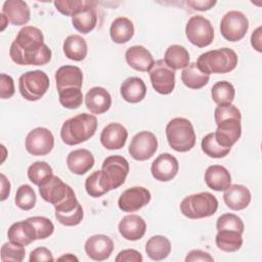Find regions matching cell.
Returning <instances> with one entry per match:
<instances>
[{"label": "cell", "instance_id": "f546056e", "mask_svg": "<svg viewBox=\"0 0 262 262\" xmlns=\"http://www.w3.org/2000/svg\"><path fill=\"white\" fill-rule=\"evenodd\" d=\"M27 230L33 241L45 239L49 237L54 231V225L50 219L44 216L29 217L24 220Z\"/></svg>", "mask_w": 262, "mask_h": 262}, {"label": "cell", "instance_id": "9c48e42d", "mask_svg": "<svg viewBox=\"0 0 262 262\" xmlns=\"http://www.w3.org/2000/svg\"><path fill=\"white\" fill-rule=\"evenodd\" d=\"M249 29L247 16L237 10L226 12L220 21V33L227 41L236 42L242 40Z\"/></svg>", "mask_w": 262, "mask_h": 262}, {"label": "cell", "instance_id": "9a60e30c", "mask_svg": "<svg viewBox=\"0 0 262 262\" xmlns=\"http://www.w3.org/2000/svg\"><path fill=\"white\" fill-rule=\"evenodd\" d=\"M150 199L151 195L147 188L142 186H133L127 188L121 193L118 200V206L122 211L132 213L146 206Z\"/></svg>", "mask_w": 262, "mask_h": 262}, {"label": "cell", "instance_id": "db71d44e", "mask_svg": "<svg viewBox=\"0 0 262 262\" xmlns=\"http://www.w3.org/2000/svg\"><path fill=\"white\" fill-rule=\"evenodd\" d=\"M251 44L258 52H262L261 46V27H258L251 36Z\"/></svg>", "mask_w": 262, "mask_h": 262}, {"label": "cell", "instance_id": "ac0fdd59", "mask_svg": "<svg viewBox=\"0 0 262 262\" xmlns=\"http://www.w3.org/2000/svg\"><path fill=\"white\" fill-rule=\"evenodd\" d=\"M97 9L96 3L93 1L84 0L82 7L72 16L73 27L82 34L90 33L97 25Z\"/></svg>", "mask_w": 262, "mask_h": 262}, {"label": "cell", "instance_id": "30bf717a", "mask_svg": "<svg viewBox=\"0 0 262 262\" xmlns=\"http://www.w3.org/2000/svg\"><path fill=\"white\" fill-rule=\"evenodd\" d=\"M148 73L151 86L158 93L163 95L172 93L175 87V71L170 69L164 59L157 60Z\"/></svg>", "mask_w": 262, "mask_h": 262}, {"label": "cell", "instance_id": "ffe728a7", "mask_svg": "<svg viewBox=\"0 0 262 262\" xmlns=\"http://www.w3.org/2000/svg\"><path fill=\"white\" fill-rule=\"evenodd\" d=\"M127 137L128 131L122 124L110 123L101 131L100 142L106 149H121L125 145Z\"/></svg>", "mask_w": 262, "mask_h": 262}, {"label": "cell", "instance_id": "7a4b0ae2", "mask_svg": "<svg viewBox=\"0 0 262 262\" xmlns=\"http://www.w3.org/2000/svg\"><path fill=\"white\" fill-rule=\"evenodd\" d=\"M97 129L95 116L82 113L68 119L61 126L60 137L68 145H77L90 139Z\"/></svg>", "mask_w": 262, "mask_h": 262}, {"label": "cell", "instance_id": "4dcf8cb0", "mask_svg": "<svg viewBox=\"0 0 262 262\" xmlns=\"http://www.w3.org/2000/svg\"><path fill=\"white\" fill-rule=\"evenodd\" d=\"M62 49L66 57L75 61L83 60L88 52L85 39L77 34L70 35L66 38V40L63 41Z\"/></svg>", "mask_w": 262, "mask_h": 262}, {"label": "cell", "instance_id": "4fadbf2b", "mask_svg": "<svg viewBox=\"0 0 262 262\" xmlns=\"http://www.w3.org/2000/svg\"><path fill=\"white\" fill-rule=\"evenodd\" d=\"M25 146L27 151L33 156H45L54 146L53 134L47 128L37 127L28 133Z\"/></svg>", "mask_w": 262, "mask_h": 262}, {"label": "cell", "instance_id": "5bb4252c", "mask_svg": "<svg viewBox=\"0 0 262 262\" xmlns=\"http://www.w3.org/2000/svg\"><path fill=\"white\" fill-rule=\"evenodd\" d=\"M242 118L231 117L224 119L218 123L214 136L218 144L225 148H231L242 135Z\"/></svg>", "mask_w": 262, "mask_h": 262}, {"label": "cell", "instance_id": "f907efd6", "mask_svg": "<svg viewBox=\"0 0 262 262\" xmlns=\"http://www.w3.org/2000/svg\"><path fill=\"white\" fill-rule=\"evenodd\" d=\"M195 261H203V262H213L214 258L207 252L195 249L191 250L185 257V262H195Z\"/></svg>", "mask_w": 262, "mask_h": 262}, {"label": "cell", "instance_id": "d6a6232c", "mask_svg": "<svg viewBox=\"0 0 262 262\" xmlns=\"http://www.w3.org/2000/svg\"><path fill=\"white\" fill-rule=\"evenodd\" d=\"M145 252L151 260H164L171 253V243L164 235H154L146 242Z\"/></svg>", "mask_w": 262, "mask_h": 262}, {"label": "cell", "instance_id": "4316f807", "mask_svg": "<svg viewBox=\"0 0 262 262\" xmlns=\"http://www.w3.org/2000/svg\"><path fill=\"white\" fill-rule=\"evenodd\" d=\"M94 165L92 152L86 148L72 150L67 157V166L69 170L77 175L87 173Z\"/></svg>", "mask_w": 262, "mask_h": 262}, {"label": "cell", "instance_id": "e575fe53", "mask_svg": "<svg viewBox=\"0 0 262 262\" xmlns=\"http://www.w3.org/2000/svg\"><path fill=\"white\" fill-rule=\"evenodd\" d=\"M210 75L202 72L195 62L189 63L182 70L181 81L190 89H201L209 82Z\"/></svg>", "mask_w": 262, "mask_h": 262}, {"label": "cell", "instance_id": "2e32d148", "mask_svg": "<svg viewBox=\"0 0 262 262\" xmlns=\"http://www.w3.org/2000/svg\"><path fill=\"white\" fill-rule=\"evenodd\" d=\"M179 163L177 159L169 152L158 156L150 166V172L156 180L167 182L172 180L178 173Z\"/></svg>", "mask_w": 262, "mask_h": 262}, {"label": "cell", "instance_id": "8fae6325", "mask_svg": "<svg viewBox=\"0 0 262 262\" xmlns=\"http://www.w3.org/2000/svg\"><path fill=\"white\" fill-rule=\"evenodd\" d=\"M158 149V139L152 132L140 131L131 139L128 151L136 161L150 159Z\"/></svg>", "mask_w": 262, "mask_h": 262}, {"label": "cell", "instance_id": "74e56055", "mask_svg": "<svg viewBox=\"0 0 262 262\" xmlns=\"http://www.w3.org/2000/svg\"><path fill=\"white\" fill-rule=\"evenodd\" d=\"M53 176V170L44 161H37L28 168V178L35 185H42Z\"/></svg>", "mask_w": 262, "mask_h": 262}, {"label": "cell", "instance_id": "8d00e7d4", "mask_svg": "<svg viewBox=\"0 0 262 262\" xmlns=\"http://www.w3.org/2000/svg\"><path fill=\"white\" fill-rule=\"evenodd\" d=\"M212 99L218 105L230 104L235 95L234 87L227 81H219L215 83L211 89Z\"/></svg>", "mask_w": 262, "mask_h": 262}, {"label": "cell", "instance_id": "52a82bcc", "mask_svg": "<svg viewBox=\"0 0 262 262\" xmlns=\"http://www.w3.org/2000/svg\"><path fill=\"white\" fill-rule=\"evenodd\" d=\"M101 173L108 191L116 189L125 182L129 173V163L122 156H110L102 163Z\"/></svg>", "mask_w": 262, "mask_h": 262}, {"label": "cell", "instance_id": "603a6c76", "mask_svg": "<svg viewBox=\"0 0 262 262\" xmlns=\"http://www.w3.org/2000/svg\"><path fill=\"white\" fill-rule=\"evenodd\" d=\"M57 92L70 88H82L83 73L76 66H62L55 73Z\"/></svg>", "mask_w": 262, "mask_h": 262}, {"label": "cell", "instance_id": "b9f144b4", "mask_svg": "<svg viewBox=\"0 0 262 262\" xmlns=\"http://www.w3.org/2000/svg\"><path fill=\"white\" fill-rule=\"evenodd\" d=\"M58 99L63 107L75 110L81 106L83 102V93L80 88L63 89L58 92Z\"/></svg>", "mask_w": 262, "mask_h": 262}, {"label": "cell", "instance_id": "f6af8a7d", "mask_svg": "<svg viewBox=\"0 0 262 262\" xmlns=\"http://www.w3.org/2000/svg\"><path fill=\"white\" fill-rule=\"evenodd\" d=\"M25 247L12 242L5 243L1 247V261L2 262H20L25 259Z\"/></svg>", "mask_w": 262, "mask_h": 262}, {"label": "cell", "instance_id": "ab89813d", "mask_svg": "<svg viewBox=\"0 0 262 262\" xmlns=\"http://www.w3.org/2000/svg\"><path fill=\"white\" fill-rule=\"evenodd\" d=\"M86 192L92 198H99L104 193L108 192L107 187L102 178V173L100 171H94L85 180Z\"/></svg>", "mask_w": 262, "mask_h": 262}, {"label": "cell", "instance_id": "836d02e7", "mask_svg": "<svg viewBox=\"0 0 262 262\" xmlns=\"http://www.w3.org/2000/svg\"><path fill=\"white\" fill-rule=\"evenodd\" d=\"M164 61L173 71L184 69L189 64V53L185 47L174 44L166 49Z\"/></svg>", "mask_w": 262, "mask_h": 262}, {"label": "cell", "instance_id": "83f0119b", "mask_svg": "<svg viewBox=\"0 0 262 262\" xmlns=\"http://www.w3.org/2000/svg\"><path fill=\"white\" fill-rule=\"evenodd\" d=\"M205 182L213 190L224 191L231 185V176L225 167L212 165L205 172Z\"/></svg>", "mask_w": 262, "mask_h": 262}, {"label": "cell", "instance_id": "44dd1931", "mask_svg": "<svg viewBox=\"0 0 262 262\" xmlns=\"http://www.w3.org/2000/svg\"><path fill=\"white\" fill-rule=\"evenodd\" d=\"M85 104L90 113L101 115L110 110L112 105V96L103 87H92L85 95Z\"/></svg>", "mask_w": 262, "mask_h": 262}, {"label": "cell", "instance_id": "1f68e13d", "mask_svg": "<svg viewBox=\"0 0 262 262\" xmlns=\"http://www.w3.org/2000/svg\"><path fill=\"white\" fill-rule=\"evenodd\" d=\"M110 35L112 40L117 44L127 43L134 35V25L129 18L119 16L113 20L110 28Z\"/></svg>", "mask_w": 262, "mask_h": 262}, {"label": "cell", "instance_id": "cb8c5ba5", "mask_svg": "<svg viewBox=\"0 0 262 262\" xmlns=\"http://www.w3.org/2000/svg\"><path fill=\"white\" fill-rule=\"evenodd\" d=\"M8 23L14 26L26 25L30 20L31 11L27 2L23 0H7L3 3L2 12Z\"/></svg>", "mask_w": 262, "mask_h": 262}, {"label": "cell", "instance_id": "e0dca14e", "mask_svg": "<svg viewBox=\"0 0 262 262\" xmlns=\"http://www.w3.org/2000/svg\"><path fill=\"white\" fill-rule=\"evenodd\" d=\"M54 209L56 220L64 226H76L80 224L84 216L83 208L78 202L76 194L62 204L55 206Z\"/></svg>", "mask_w": 262, "mask_h": 262}, {"label": "cell", "instance_id": "c3c4849f", "mask_svg": "<svg viewBox=\"0 0 262 262\" xmlns=\"http://www.w3.org/2000/svg\"><path fill=\"white\" fill-rule=\"evenodd\" d=\"M29 260L30 262H52L54 261V258L49 249L45 247H38L31 252Z\"/></svg>", "mask_w": 262, "mask_h": 262}, {"label": "cell", "instance_id": "f1b7e54d", "mask_svg": "<svg viewBox=\"0 0 262 262\" xmlns=\"http://www.w3.org/2000/svg\"><path fill=\"white\" fill-rule=\"evenodd\" d=\"M120 92L125 101L137 103L145 97L146 86L142 79L138 77H129L121 84Z\"/></svg>", "mask_w": 262, "mask_h": 262}, {"label": "cell", "instance_id": "277c9868", "mask_svg": "<svg viewBox=\"0 0 262 262\" xmlns=\"http://www.w3.org/2000/svg\"><path fill=\"white\" fill-rule=\"evenodd\" d=\"M166 137L170 147L186 152L195 144V132L191 122L185 118H174L166 126Z\"/></svg>", "mask_w": 262, "mask_h": 262}, {"label": "cell", "instance_id": "11a10c76", "mask_svg": "<svg viewBox=\"0 0 262 262\" xmlns=\"http://www.w3.org/2000/svg\"><path fill=\"white\" fill-rule=\"evenodd\" d=\"M58 260H66V261H78V258L77 257H75L73 254H66V255H63V256H61V257H59L58 258Z\"/></svg>", "mask_w": 262, "mask_h": 262}, {"label": "cell", "instance_id": "9f6ffc18", "mask_svg": "<svg viewBox=\"0 0 262 262\" xmlns=\"http://www.w3.org/2000/svg\"><path fill=\"white\" fill-rule=\"evenodd\" d=\"M0 16H1V25H2V27H1V31H3V30L5 29V27H6V25L8 24V20H7L6 16H5L3 13H1V14H0Z\"/></svg>", "mask_w": 262, "mask_h": 262}, {"label": "cell", "instance_id": "7dc6e473", "mask_svg": "<svg viewBox=\"0 0 262 262\" xmlns=\"http://www.w3.org/2000/svg\"><path fill=\"white\" fill-rule=\"evenodd\" d=\"M14 82L13 79L6 74L0 75V97L2 99H8L14 94Z\"/></svg>", "mask_w": 262, "mask_h": 262}, {"label": "cell", "instance_id": "f35d334b", "mask_svg": "<svg viewBox=\"0 0 262 262\" xmlns=\"http://www.w3.org/2000/svg\"><path fill=\"white\" fill-rule=\"evenodd\" d=\"M36 201L37 196L35 190L32 188L31 185L23 184L16 189L14 203L19 209L24 211H29L35 207Z\"/></svg>", "mask_w": 262, "mask_h": 262}, {"label": "cell", "instance_id": "d590c367", "mask_svg": "<svg viewBox=\"0 0 262 262\" xmlns=\"http://www.w3.org/2000/svg\"><path fill=\"white\" fill-rule=\"evenodd\" d=\"M215 243L219 250L232 253L239 250L243 246V236L241 232L234 230H219L216 234Z\"/></svg>", "mask_w": 262, "mask_h": 262}, {"label": "cell", "instance_id": "7bdbcfd3", "mask_svg": "<svg viewBox=\"0 0 262 262\" xmlns=\"http://www.w3.org/2000/svg\"><path fill=\"white\" fill-rule=\"evenodd\" d=\"M7 236L10 242L21 246H28L34 242L27 230L25 221H18L13 223L7 231Z\"/></svg>", "mask_w": 262, "mask_h": 262}, {"label": "cell", "instance_id": "7402d4cb", "mask_svg": "<svg viewBox=\"0 0 262 262\" xmlns=\"http://www.w3.org/2000/svg\"><path fill=\"white\" fill-rule=\"evenodd\" d=\"M120 234L127 241L140 239L146 230V223L142 217L136 214H129L123 217L119 225Z\"/></svg>", "mask_w": 262, "mask_h": 262}, {"label": "cell", "instance_id": "3957f363", "mask_svg": "<svg viewBox=\"0 0 262 262\" xmlns=\"http://www.w3.org/2000/svg\"><path fill=\"white\" fill-rule=\"evenodd\" d=\"M237 60L236 53L232 49L224 47L202 53L195 63L202 72L208 75L226 74L235 69Z\"/></svg>", "mask_w": 262, "mask_h": 262}, {"label": "cell", "instance_id": "f5cc1de1", "mask_svg": "<svg viewBox=\"0 0 262 262\" xmlns=\"http://www.w3.org/2000/svg\"><path fill=\"white\" fill-rule=\"evenodd\" d=\"M0 179H1V196H0V201L3 202L5 201L9 193H10V182L9 180L6 178V176L4 174H0Z\"/></svg>", "mask_w": 262, "mask_h": 262}, {"label": "cell", "instance_id": "ee69618b", "mask_svg": "<svg viewBox=\"0 0 262 262\" xmlns=\"http://www.w3.org/2000/svg\"><path fill=\"white\" fill-rule=\"evenodd\" d=\"M216 228L217 231L219 230H234L241 232L243 234L245 226L243 220L235 214L232 213H225L219 216L216 221Z\"/></svg>", "mask_w": 262, "mask_h": 262}, {"label": "cell", "instance_id": "5b68a950", "mask_svg": "<svg viewBox=\"0 0 262 262\" xmlns=\"http://www.w3.org/2000/svg\"><path fill=\"white\" fill-rule=\"evenodd\" d=\"M218 201L210 192L203 191L185 196L180 203L181 213L189 219L207 218L216 213Z\"/></svg>", "mask_w": 262, "mask_h": 262}, {"label": "cell", "instance_id": "bcb514c9", "mask_svg": "<svg viewBox=\"0 0 262 262\" xmlns=\"http://www.w3.org/2000/svg\"><path fill=\"white\" fill-rule=\"evenodd\" d=\"M57 11L67 16H73L84 4V0H56L53 2Z\"/></svg>", "mask_w": 262, "mask_h": 262}, {"label": "cell", "instance_id": "d6986e66", "mask_svg": "<svg viewBox=\"0 0 262 262\" xmlns=\"http://www.w3.org/2000/svg\"><path fill=\"white\" fill-rule=\"evenodd\" d=\"M87 256L94 261L106 260L114 251V243L104 234H95L87 238L84 245Z\"/></svg>", "mask_w": 262, "mask_h": 262}, {"label": "cell", "instance_id": "681fc988", "mask_svg": "<svg viewBox=\"0 0 262 262\" xmlns=\"http://www.w3.org/2000/svg\"><path fill=\"white\" fill-rule=\"evenodd\" d=\"M115 260L117 262H141L143 258L138 251L134 249H126L121 251Z\"/></svg>", "mask_w": 262, "mask_h": 262}, {"label": "cell", "instance_id": "7c38bea8", "mask_svg": "<svg viewBox=\"0 0 262 262\" xmlns=\"http://www.w3.org/2000/svg\"><path fill=\"white\" fill-rule=\"evenodd\" d=\"M39 192L45 202L50 203L54 207L75 195L73 188L66 184L59 177L54 175L47 182L39 186Z\"/></svg>", "mask_w": 262, "mask_h": 262}, {"label": "cell", "instance_id": "6da1fadb", "mask_svg": "<svg viewBox=\"0 0 262 262\" xmlns=\"http://www.w3.org/2000/svg\"><path fill=\"white\" fill-rule=\"evenodd\" d=\"M51 55L42 31L33 26L21 28L9 49L11 60L19 66H44L50 61Z\"/></svg>", "mask_w": 262, "mask_h": 262}, {"label": "cell", "instance_id": "d4e9b609", "mask_svg": "<svg viewBox=\"0 0 262 262\" xmlns=\"http://www.w3.org/2000/svg\"><path fill=\"white\" fill-rule=\"evenodd\" d=\"M127 63L138 72H149L155 63L151 53L141 45H134L126 50Z\"/></svg>", "mask_w": 262, "mask_h": 262}, {"label": "cell", "instance_id": "60d3db41", "mask_svg": "<svg viewBox=\"0 0 262 262\" xmlns=\"http://www.w3.org/2000/svg\"><path fill=\"white\" fill-rule=\"evenodd\" d=\"M202 150L210 158L214 159H220L227 156L231 148H225L218 144V142L215 139L214 132L207 134L203 139L201 143Z\"/></svg>", "mask_w": 262, "mask_h": 262}, {"label": "cell", "instance_id": "ba28073f", "mask_svg": "<svg viewBox=\"0 0 262 262\" xmlns=\"http://www.w3.org/2000/svg\"><path fill=\"white\" fill-rule=\"evenodd\" d=\"M185 35L188 41L196 47L209 46L214 39V29L209 19L202 15L191 16L185 26Z\"/></svg>", "mask_w": 262, "mask_h": 262}, {"label": "cell", "instance_id": "8992f818", "mask_svg": "<svg viewBox=\"0 0 262 262\" xmlns=\"http://www.w3.org/2000/svg\"><path fill=\"white\" fill-rule=\"evenodd\" d=\"M50 85L47 74L43 71H29L18 79V90L20 95L29 100H39L48 90Z\"/></svg>", "mask_w": 262, "mask_h": 262}, {"label": "cell", "instance_id": "484cf974", "mask_svg": "<svg viewBox=\"0 0 262 262\" xmlns=\"http://www.w3.org/2000/svg\"><path fill=\"white\" fill-rule=\"evenodd\" d=\"M251 191L242 184H232L224 190L223 200L226 206L233 210L239 211L247 208L251 202Z\"/></svg>", "mask_w": 262, "mask_h": 262}, {"label": "cell", "instance_id": "816d5d0a", "mask_svg": "<svg viewBox=\"0 0 262 262\" xmlns=\"http://www.w3.org/2000/svg\"><path fill=\"white\" fill-rule=\"evenodd\" d=\"M216 1H212V0H201V1H187L186 4L188 6H190L192 9L194 10H199V11H206L211 9L213 6L216 5Z\"/></svg>", "mask_w": 262, "mask_h": 262}]
</instances>
